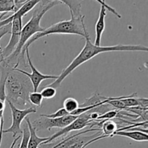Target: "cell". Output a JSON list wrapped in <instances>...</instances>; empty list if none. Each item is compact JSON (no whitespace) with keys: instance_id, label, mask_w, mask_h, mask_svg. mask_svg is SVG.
Returning a JSON list of instances; mask_svg holds the SVG:
<instances>
[{"instance_id":"9","label":"cell","mask_w":148,"mask_h":148,"mask_svg":"<svg viewBox=\"0 0 148 148\" xmlns=\"http://www.w3.org/2000/svg\"><path fill=\"white\" fill-rule=\"evenodd\" d=\"M25 55L27 57V63H28L29 67L31 69V73H27L25 71H23L22 69H19L17 67H13L15 70L18 71L20 73L23 74L25 76H27L29 78V79L31 82L33 88V91L34 92H37L39 86H40V83L43 80L45 79H57L58 76H55V75H43V74L40 73L37 69L34 66L33 62H32L31 59H30V56L29 54V49L28 48H26L25 49Z\"/></svg>"},{"instance_id":"13","label":"cell","mask_w":148,"mask_h":148,"mask_svg":"<svg viewBox=\"0 0 148 148\" xmlns=\"http://www.w3.org/2000/svg\"><path fill=\"white\" fill-rule=\"evenodd\" d=\"M26 123L28 127L29 131H30V140H29L28 145L27 148H38L43 143L46 142L48 140L49 137H40L36 134V130H34L31 125V122H30L29 118L25 119Z\"/></svg>"},{"instance_id":"3","label":"cell","mask_w":148,"mask_h":148,"mask_svg":"<svg viewBox=\"0 0 148 148\" xmlns=\"http://www.w3.org/2000/svg\"><path fill=\"white\" fill-rule=\"evenodd\" d=\"M70 14V20H62L59 23H55V24L51 25L50 27L45 28L40 33L33 36L23 47L14 67H17L18 66H20V64H22L24 66H26L25 59V49L26 48H28L33 42L36 41L44 36L51 34H71L78 35V36L85 37V32L87 30L85 25V22H84L85 16L82 15L81 17H75L73 14Z\"/></svg>"},{"instance_id":"21","label":"cell","mask_w":148,"mask_h":148,"mask_svg":"<svg viewBox=\"0 0 148 148\" xmlns=\"http://www.w3.org/2000/svg\"><path fill=\"white\" fill-rule=\"evenodd\" d=\"M40 94L43 99H51L56 95V89L47 85L42 89Z\"/></svg>"},{"instance_id":"14","label":"cell","mask_w":148,"mask_h":148,"mask_svg":"<svg viewBox=\"0 0 148 148\" xmlns=\"http://www.w3.org/2000/svg\"><path fill=\"white\" fill-rule=\"evenodd\" d=\"M114 136H121L130 138L131 140L137 142H147L148 134L140 131H117L116 132Z\"/></svg>"},{"instance_id":"19","label":"cell","mask_w":148,"mask_h":148,"mask_svg":"<svg viewBox=\"0 0 148 148\" xmlns=\"http://www.w3.org/2000/svg\"><path fill=\"white\" fill-rule=\"evenodd\" d=\"M22 141L20 145L19 148H27L29 140H30V131H29L28 127L26 123L23 124V130H22Z\"/></svg>"},{"instance_id":"12","label":"cell","mask_w":148,"mask_h":148,"mask_svg":"<svg viewBox=\"0 0 148 148\" xmlns=\"http://www.w3.org/2000/svg\"><path fill=\"white\" fill-rule=\"evenodd\" d=\"M106 7L101 5L99 17L95 23V39L94 44L96 46H101V38L106 27L105 17L106 16Z\"/></svg>"},{"instance_id":"4","label":"cell","mask_w":148,"mask_h":148,"mask_svg":"<svg viewBox=\"0 0 148 148\" xmlns=\"http://www.w3.org/2000/svg\"><path fill=\"white\" fill-rule=\"evenodd\" d=\"M33 91L29 78L11 66L5 82L6 101H10L14 106L25 107L30 104L28 95Z\"/></svg>"},{"instance_id":"10","label":"cell","mask_w":148,"mask_h":148,"mask_svg":"<svg viewBox=\"0 0 148 148\" xmlns=\"http://www.w3.org/2000/svg\"><path fill=\"white\" fill-rule=\"evenodd\" d=\"M23 28V20L22 17H17L11 23V38L8 43L4 49H1V55L3 60L10 56L14 52L20 41L21 30Z\"/></svg>"},{"instance_id":"1","label":"cell","mask_w":148,"mask_h":148,"mask_svg":"<svg viewBox=\"0 0 148 148\" xmlns=\"http://www.w3.org/2000/svg\"><path fill=\"white\" fill-rule=\"evenodd\" d=\"M84 38L85 39V45L83 49L81 50L79 54L72 60V62L64 69H63L61 75L58 76L57 79H55L54 82L49 85V86L52 87L55 89L60 87L61 84L64 80L65 78L69 76L75 69L100 53L111 51H148V48L147 46H143V45L118 44L111 46H96L91 42L90 35L87 30L85 32Z\"/></svg>"},{"instance_id":"2","label":"cell","mask_w":148,"mask_h":148,"mask_svg":"<svg viewBox=\"0 0 148 148\" xmlns=\"http://www.w3.org/2000/svg\"><path fill=\"white\" fill-rule=\"evenodd\" d=\"M59 4L61 3L59 1H53V0H40L36 4V7L33 9V11L31 18L22 28L20 41H19L15 50L10 56L3 60L7 64L12 66V67L15 66L25 43L33 36L40 33L45 29L44 27H41L40 25V21H41L42 17L50 9Z\"/></svg>"},{"instance_id":"20","label":"cell","mask_w":148,"mask_h":148,"mask_svg":"<svg viewBox=\"0 0 148 148\" xmlns=\"http://www.w3.org/2000/svg\"><path fill=\"white\" fill-rule=\"evenodd\" d=\"M120 110L117 109H112L110 110V111H106L104 114H101L97 119L96 121H103V120H108V119H113L116 118L118 114H119Z\"/></svg>"},{"instance_id":"26","label":"cell","mask_w":148,"mask_h":148,"mask_svg":"<svg viewBox=\"0 0 148 148\" xmlns=\"http://www.w3.org/2000/svg\"><path fill=\"white\" fill-rule=\"evenodd\" d=\"M7 14V13H2V14H1V15H0V20H1V18H2V17H4V15H5V14ZM1 49V47H0V49Z\"/></svg>"},{"instance_id":"24","label":"cell","mask_w":148,"mask_h":148,"mask_svg":"<svg viewBox=\"0 0 148 148\" xmlns=\"http://www.w3.org/2000/svg\"><path fill=\"white\" fill-rule=\"evenodd\" d=\"M20 137H21V135H18V136H17V137H16L14 139V140H13L11 146H10V148H14V146L16 145V143H17V142L19 140H20Z\"/></svg>"},{"instance_id":"5","label":"cell","mask_w":148,"mask_h":148,"mask_svg":"<svg viewBox=\"0 0 148 148\" xmlns=\"http://www.w3.org/2000/svg\"><path fill=\"white\" fill-rule=\"evenodd\" d=\"M101 129H88L64 138V143L57 148H85L88 142L100 135Z\"/></svg>"},{"instance_id":"6","label":"cell","mask_w":148,"mask_h":148,"mask_svg":"<svg viewBox=\"0 0 148 148\" xmlns=\"http://www.w3.org/2000/svg\"><path fill=\"white\" fill-rule=\"evenodd\" d=\"M98 121H94L90 119V114L88 111L84 113V114H80L77 116V118L72 121L70 124L66 126L64 128L62 129L60 131L57 132L53 134L52 136L49 137L48 140L46 142L40 144V145H43L49 144L51 142L53 141L56 139L59 138V137H62V136L65 135V134H68V133L71 132L72 131H77V130H82L85 127H88V126H90V127H94V126H98Z\"/></svg>"},{"instance_id":"18","label":"cell","mask_w":148,"mask_h":148,"mask_svg":"<svg viewBox=\"0 0 148 148\" xmlns=\"http://www.w3.org/2000/svg\"><path fill=\"white\" fill-rule=\"evenodd\" d=\"M43 100V98L40 92L33 91L28 95L29 103L30 105H33L35 107H41Z\"/></svg>"},{"instance_id":"22","label":"cell","mask_w":148,"mask_h":148,"mask_svg":"<svg viewBox=\"0 0 148 148\" xmlns=\"http://www.w3.org/2000/svg\"><path fill=\"white\" fill-rule=\"evenodd\" d=\"M69 113L66 111L64 108H59L56 112L51 114H40V116L46 117V118H59V117H63L66 115H69Z\"/></svg>"},{"instance_id":"15","label":"cell","mask_w":148,"mask_h":148,"mask_svg":"<svg viewBox=\"0 0 148 148\" xmlns=\"http://www.w3.org/2000/svg\"><path fill=\"white\" fill-rule=\"evenodd\" d=\"M53 1H59V2L66 4L69 7L70 14H73L75 17L82 16V14H81L82 4L79 0H53Z\"/></svg>"},{"instance_id":"23","label":"cell","mask_w":148,"mask_h":148,"mask_svg":"<svg viewBox=\"0 0 148 148\" xmlns=\"http://www.w3.org/2000/svg\"><path fill=\"white\" fill-rule=\"evenodd\" d=\"M95 1H98V2L99 3V4H101V5L106 7V8L107 10H108V11L111 12V13H113V14H114L115 16H116V17H118V18H119V19L121 18V14H120L119 13L117 12L116 10L115 9L113 8V7H111V6L108 5V4H107L106 3V0H95Z\"/></svg>"},{"instance_id":"16","label":"cell","mask_w":148,"mask_h":148,"mask_svg":"<svg viewBox=\"0 0 148 148\" xmlns=\"http://www.w3.org/2000/svg\"><path fill=\"white\" fill-rule=\"evenodd\" d=\"M18 10L14 0H0V12L8 13Z\"/></svg>"},{"instance_id":"17","label":"cell","mask_w":148,"mask_h":148,"mask_svg":"<svg viewBox=\"0 0 148 148\" xmlns=\"http://www.w3.org/2000/svg\"><path fill=\"white\" fill-rule=\"evenodd\" d=\"M79 103L76 99L73 98H67L64 100L63 108L70 114L79 108Z\"/></svg>"},{"instance_id":"25","label":"cell","mask_w":148,"mask_h":148,"mask_svg":"<svg viewBox=\"0 0 148 148\" xmlns=\"http://www.w3.org/2000/svg\"><path fill=\"white\" fill-rule=\"evenodd\" d=\"M64 143V139H63V140H62V141H60V142H59V143H57V144H56V145H53V147H51V148H57L58 147H59V146H60L61 145H62V143Z\"/></svg>"},{"instance_id":"8","label":"cell","mask_w":148,"mask_h":148,"mask_svg":"<svg viewBox=\"0 0 148 148\" xmlns=\"http://www.w3.org/2000/svg\"><path fill=\"white\" fill-rule=\"evenodd\" d=\"M9 104L12 112V123L10 128L5 130H3V134L6 133H12L13 138H15L17 135H22L21 124L23 120L30 114L36 113V109L34 107L25 108V109H19L16 106H14L11 102L7 101Z\"/></svg>"},{"instance_id":"11","label":"cell","mask_w":148,"mask_h":148,"mask_svg":"<svg viewBox=\"0 0 148 148\" xmlns=\"http://www.w3.org/2000/svg\"><path fill=\"white\" fill-rule=\"evenodd\" d=\"M40 1V0H27L24 4H22L21 7L17 11L14 12V14H12L7 18L4 19V20H0V27L11 24L12 21L17 17H22L23 18V16H25L30 10H33Z\"/></svg>"},{"instance_id":"7","label":"cell","mask_w":148,"mask_h":148,"mask_svg":"<svg viewBox=\"0 0 148 148\" xmlns=\"http://www.w3.org/2000/svg\"><path fill=\"white\" fill-rule=\"evenodd\" d=\"M77 116H74L71 114L59 118H46V117L40 116V118L31 122V125L36 132L45 130H51L52 128L63 129L75 121Z\"/></svg>"}]
</instances>
